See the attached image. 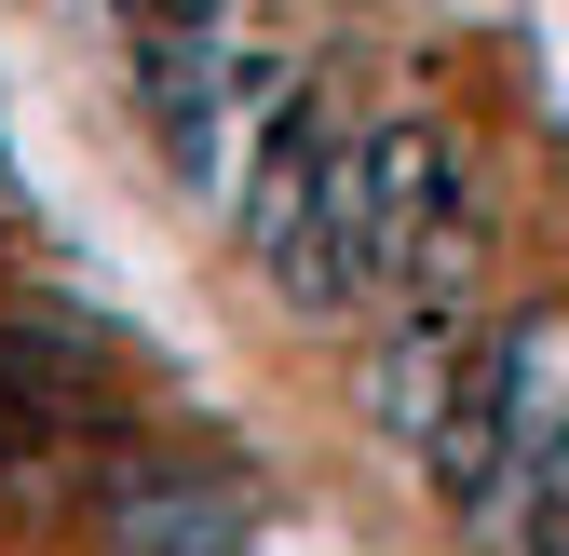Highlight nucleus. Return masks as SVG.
<instances>
[{"mask_svg":"<svg viewBox=\"0 0 569 556\" xmlns=\"http://www.w3.org/2000/svg\"><path fill=\"white\" fill-rule=\"evenodd\" d=\"M556 448H569V312H502L475 339V367L448 394L435 448H420V475H435V503L502 556Z\"/></svg>","mask_w":569,"mask_h":556,"instance_id":"nucleus-1","label":"nucleus"},{"mask_svg":"<svg viewBox=\"0 0 569 556\" xmlns=\"http://www.w3.org/2000/svg\"><path fill=\"white\" fill-rule=\"evenodd\" d=\"M122 556H244L231 489H122Z\"/></svg>","mask_w":569,"mask_h":556,"instance_id":"nucleus-2","label":"nucleus"},{"mask_svg":"<svg viewBox=\"0 0 569 556\" xmlns=\"http://www.w3.org/2000/svg\"><path fill=\"white\" fill-rule=\"evenodd\" d=\"M28 448H41V380H28V354H0V475Z\"/></svg>","mask_w":569,"mask_h":556,"instance_id":"nucleus-3","label":"nucleus"}]
</instances>
